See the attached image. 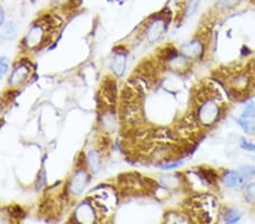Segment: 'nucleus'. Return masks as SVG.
<instances>
[{"mask_svg": "<svg viewBox=\"0 0 255 224\" xmlns=\"http://www.w3.org/2000/svg\"><path fill=\"white\" fill-rule=\"evenodd\" d=\"M217 211L218 203L215 198L209 195H203L200 198L194 199L191 204V212L201 222L215 221Z\"/></svg>", "mask_w": 255, "mask_h": 224, "instance_id": "f257e3e1", "label": "nucleus"}, {"mask_svg": "<svg viewBox=\"0 0 255 224\" xmlns=\"http://www.w3.org/2000/svg\"><path fill=\"white\" fill-rule=\"evenodd\" d=\"M220 105L213 97H207L201 101L197 109V120L201 125L209 127L215 125L220 117Z\"/></svg>", "mask_w": 255, "mask_h": 224, "instance_id": "f03ea898", "label": "nucleus"}, {"mask_svg": "<svg viewBox=\"0 0 255 224\" xmlns=\"http://www.w3.org/2000/svg\"><path fill=\"white\" fill-rule=\"evenodd\" d=\"M50 31L51 30L49 28L48 24L44 19L33 24L30 31L27 32L25 39H24V44H25V47L27 49H30V50H34V49L42 46L44 41L47 39L48 32Z\"/></svg>", "mask_w": 255, "mask_h": 224, "instance_id": "7ed1b4c3", "label": "nucleus"}, {"mask_svg": "<svg viewBox=\"0 0 255 224\" xmlns=\"http://www.w3.org/2000/svg\"><path fill=\"white\" fill-rule=\"evenodd\" d=\"M169 23V16L166 14H157L152 17L146 24V40L150 43H154L161 38L167 30Z\"/></svg>", "mask_w": 255, "mask_h": 224, "instance_id": "20e7f679", "label": "nucleus"}, {"mask_svg": "<svg viewBox=\"0 0 255 224\" xmlns=\"http://www.w3.org/2000/svg\"><path fill=\"white\" fill-rule=\"evenodd\" d=\"M89 183V173L85 169H79L75 171L73 177L69 180L68 189L73 196L79 197L84 193L86 187Z\"/></svg>", "mask_w": 255, "mask_h": 224, "instance_id": "39448f33", "label": "nucleus"}, {"mask_svg": "<svg viewBox=\"0 0 255 224\" xmlns=\"http://www.w3.org/2000/svg\"><path fill=\"white\" fill-rule=\"evenodd\" d=\"M32 68L30 63H27V61H22L18 66L15 67L13 73H11L9 78V85L13 87L19 86V85L25 83V81L30 78Z\"/></svg>", "mask_w": 255, "mask_h": 224, "instance_id": "423d86ee", "label": "nucleus"}, {"mask_svg": "<svg viewBox=\"0 0 255 224\" xmlns=\"http://www.w3.org/2000/svg\"><path fill=\"white\" fill-rule=\"evenodd\" d=\"M204 43L200 39H194L180 47V55L188 60H196L202 57Z\"/></svg>", "mask_w": 255, "mask_h": 224, "instance_id": "0eeeda50", "label": "nucleus"}, {"mask_svg": "<svg viewBox=\"0 0 255 224\" xmlns=\"http://www.w3.org/2000/svg\"><path fill=\"white\" fill-rule=\"evenodd\" d=\"M249 178L241 173L240 171H228L223 177V183L226 188L233 190L244 189V187L248 185Z\"/></svg>", "mask_w": 255, "mask_h": 224, "instance_id": "6e6552de", "label": "nucleus"}, {"mask_svg": "<svg viewBox=\"0 0 255 224\" xmlns=\"http://www.w3.org/2000/svg\"><path fill=\"white\" fill-rule=\"evenodd\" d=\"M74 217H75V221L79 223H94L97 220V212L92 204L84 202L77 206Z\"/></svg>", "mask_w": 255, "mask_h": 224, "instance_id": "1a4fd4ad", "label": "nucleus"}, {"mask_svg": "<svg viewBox=\"0 0 255 224\" xmlns=\"http://www.w3.org/2000/svg\"><path fill=\"white\" fill-rule=\"evenodd\" d=\"M100 126L106 133H114L117 128V118L110 107L104 109L100 115Z\"/></svg>", "mask_w": 255, "mask_h": 224, "instance_id": "9d476101", "label": "nucleus"}, {"mask_svg": "<svg viewBox=\"0 0 255 224\" xmlns=\"http://www.w3.org/2000/svg\"><path fill=\"white\" fill-rule=\"evenodd\" d=\"M127 65V52L125 51H115V55L110 63L113 73L118 77H122L125 74Z\"/></svg>", "mask_w": 255, "mask_h": 224, "instance_id": "9b49d317", "label": "nucleus"}, {"mask_svg": "<svg viewBox=\"0 0 255 224\" xmlns=\"http://www.w3.org/2000/svg\"><path fill=\"white\" fill-rule=\"evenodd\" d=\"M251 77L246 73H238V74L234 75L230 80V88L236 92H244L248 88L250 84Z\"/></svg>", "mask_w": 255, "mask_h": 224, "instance_id": "f8f14e48", "label": "nucleus"}, {"mask_svg": "<svg viewBox=\"0 0 255 224\" xmlns=\"http://www.w3.org/2000/svg\"><path fill=\"white\" fill-rule=\"evenodd\" d=\"M86 163H88L89 169L92 173H98L99 171L101 170V165H102L100 153L96 149L89 150L88 154H86Z\"/></svg>", "mask_w": 255, "mask_h": 224, "instance_id": "ddd939ff", "label": "nucleus"}, {"mask_svg": "<svg viewBox=\"0 0 255 224\" xmlns=\"http://www.w3.org/2000/svg\"><path fill=\"white\" fill-rule=\"evenodd\" d=\"M178 177L179 176H177V174H167V176H162L160 178V180H161L162 186L166 187V188L177 189L183 183V179Z\"/></svg>", "mask_w": 255, "mask_h": 224, "instance_id": "4468645a", "label": "nucleus"}, {"mask_svg": "<svg viewBox=\"0 0 255 224\" xmlns=\"http://www.w3.org/2000/svg\"><path fill=\"white\" fill-rule=\"evenodd\" d=\"M242 0H216L215 8L219 11H230L241 5Z\"/></svg>", "mask_w": 255, "mask_h": 224, "instance_id": "2eb2a0df", "label": "nucleus"}, {"mask_svg": "<svg viewBox=\"0 0 255 224\" xmlns=\"http://www.w3.org/2000/svg\"><path fill=\"white\" fill-rule=\"evenodd\" d=\"M1 36L6 41H13L17 36V26L14 22H7L3 24Z\"/></svg>", "mask_w": 255, "mask_h": 224, "instance_id": "dca6fc26", "label": "nucleus"}, {"mask_svg": "<svg viewBox=\"0 0 255 224\" xmlns=\"http://www.w3.org/2000/svg\"><path fill=\"white\" fill-rule=\"evenodd\" d=\"M201 0H187L184 6V16L185 17H191L199 9Z\"/></svg>", "mask_w": 255, "mask_h": 224, "instance_id": "f3484780", "label": "nucleus"}, {"mask_svg": "<svg viewBox=\"0 0 255 224\" xmlns=\"http://www.w3.org/2000/svg\"><path fill=\"white\" fill-rule=\"evenodd\" d=\"M242 219V212L237 209H228L224 214V221L227 223H236Z\"/></svg>", "mask_w": 255, "mask_h": 224, "instance_id": "a211bd4d", "label": "nucleus"}, {"mask_svg": "<svg viewBox=\"0 0 255 224\" xmlns=\"http://www.w3.org/2000/svg\"><path fill=\"white\" fill-rule=\"evenodd\" d=\"M243 190H244L245 201L250 204H253V205H255V181L248 183Z\"/></svg>", "mask_w": 255, "mask_h": 224, "instance_id": "6ab92c4d", "label": "nucleus"}, {"mask_svg": "<svg viewBox=\"0 0 255 224\" xmlns=\"http://www.w3.org/2000/svg\"><path fill=\"white\" fill-rule=\"evenodd\" d=\"M166 221L168 223H183V222H187L188 220L184 217L183 214L179 213H171V214H167Z\"/></svg>", "mask_w": 255, "mask_h": 224, "instance_id": "aec40b11", "label": "nucleus"}, {"mask_svg": "<svg viewBox=\"0 0 255 224\" xmlns=\"http://www.w3.org/2000/svg\"><path fill=\"white\" fill-rule=\"evenodd\" d=\"M255 117V103L254 102H250L249 104H246L244 108V111H243L242 118L244 119H251V118Z\"/></svg>", "mask_w": 255, "mask_h": 224, "instance_id": "412c9836", "label": "nucleus"}, {"mask_svg": "<svg viewBox=\"0 0 255 224\" xmlns=\"http://www.w3.org/2000/svg\"><path fill=\"white\" fill-rule=\"evenodd\" d=\"M8 69H9V61L6 57H1L0 58V79L7 74Z\"/></svg>", "mask_w": 255, "mask_h": 224, "instance_id": "4be33fe9", "label": "nucleus"}, {"mask_svg": "<svg viewBox=\"0 0 255 224\" xmlns=\"http://www.w3.org/2000/svg\"><path fill=\"white\" fill-rule=\"evenodd\" d=\"M240 145L243 149H246V150H249V152L255 153V144L251 143L249 140H246L245 137L240 138Z\"/></svg>", "mask_w": 255, "mask_h": 224, "instance_id": "5701e85b", "label": "nucleus"}, {"mask_svg": "<svg viewBox=\"0 0 255 224\" xmlns=\"http://www.w3.org/2000/svg\"><path fill=\"white\" fill-rule=\"evenodd\" d=\"M240 171L241 173L244 174L245 177H248L249 179L251 177H254L255 176V168L254 166H251V165H242L240 166Z\"/></svg>", "mask_w": 255, "mask_h": 224, "instance_id": "b1692460", "label": "nucleus"}, {"mask_svg": "<svg viewBox=\"0 0 255 224\" xmlns=\"http://www.w3.org/2000/svg\"><path fill=\"white\" fill-rule=\"evenodd\" d=\"M182 164H183V162H182V161H179V162H175V160H174L172 162L168 163V164H163V165H162V169H163V170L176 169V168H178V166H180Z\"/></svg>", "mask_w": 255, "mask_h": 224, "instance_id": "393cba45", "label": "nucleus"}, {"mask_svg": "<svg viewBox=\"0 0 255 224\" xmlns=\"http://www.w3.org/2000/svg\"><path fill=\"white\" fill-rule=\"evenodd\" d=\"M38 182H39V185H36V188H42V186L46 183V172H44V171H42L39 176Z\"/></svg>", "mask_w": 255, "mask_h": 224, "instance_id": "a878e982", "label": "nucleus"}, {"mask_svg": "<svg viewBox=\"0 0 255 224\" xmlns=\"http://www.w3.org/2000/svg\"><path fill=\"white\" fill-rule=\"evenodd\" d=\"M5 18H6L5 10H3V8L0 6V27L3 26V24H5Z\"/></svg>", "mask_w": 255, "mask_h": 224, "instance_id": "bb28decb", "label": "nucleus"}, {"mask_svg": "<svg viewBox=\"0 0 255 224\" xmlns=\"http://www.w3.org/2000/svg\"><path fill=\"white\" fill-rule=\"evenodd\" d=\"M252 75H253V79H254V81H255V68L253 69V73H252Z\"/></svg>", "mask_w": 255, "mask_h": 224, "instance_id": "cd10ccee", "label": "nucleus"}, {"mask_svg": "<svg viewBox=\"0 0 255 224\" xmlns=\"http://www.w3.org/2000/svg\"><path fill=\"white\" fill-rule=\"evenodd\" d=\"M254 215H255V205H254Z\"/></svg>", "mask_w": 255, "mask_h": 224, "instance_id": "c85d7f7f", "label": "nucleus"}, {"mask_svg": "<svg viewBox=\"0 0 255 224\" xmlns=\"http://www.w3.org/2000/svg\"><path fill=\"white\" fill-rule=\"evenodd\" d=\"M253 1H254V2H255V0H253Z\"/></svg>", "mask_w": 255, "mask_h": 224, "instance_id": "c756f323", "label": "nucleus"}]
</instances>
